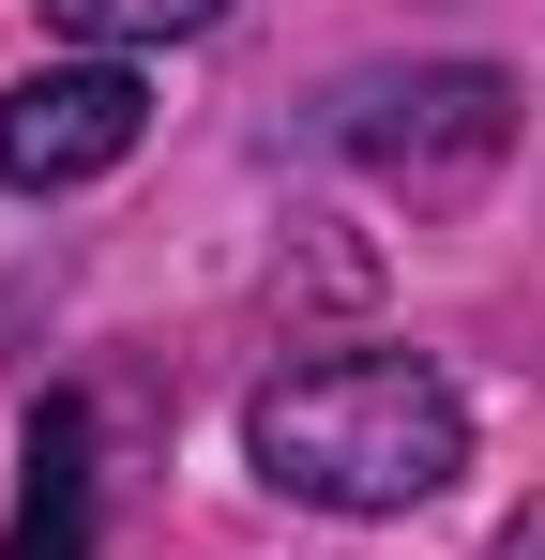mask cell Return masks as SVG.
Masks as SVG:
<instances>
[{"instance_id":"6da1fadb","label":"cell","mask_w":545,"mask_h":560,"mask_svg":"<svg viewBox=\"0 0 545 560\" xmlns=\"http://www.w3.org/2000/svg\"><path fill=\"white\" fill-rule=\"evenodd\" d=\"M243 455L303 515H425L469 469V394L425 349H334L243 394Z\"/></svg>"},{"instance_id":"7a4b0ae2","label":"cell","mask_w":545,"mask_h":560,"mask_svg":"<svg viewBox=\"0 0 545 560\" xmlns=\"http://www.w3.org/2000/svg\"><path fill=\"white\" fill-rule=\"evenodd\" d=\"M318 137H334L349 167H379V183H409V197H454V183H485V167L515 152V77H500V61L349 77V92L318 106Z\"/></svg>"},{"instance_id":"3957f363","label":"cell","mask_w":545,"mask_h":560,"mask_svg":"<svg viewBox=\"0 0 545 560\" xmlns=\"http://www.w3.org/2000/svg\"><path fill=\"white\" fill-rule=\"evenodd\" d=\"M152 137V92H137V61H31L15 92H0V183L15 197H77V183H106L121 152Z\"/></svg>"},{"instance_id":"277c9868","label":"cell","mask_w":545,"mask_h":560,"mask_svg":"<svg viewBox=\"0 0 545 560\" xmlns=\"http://www.w3.org/2000/svg\"><path fill=\"white\" fill-rule=\"evenodd\" d=\"M91 530H106V440H91V394H46L31 440H15L0 560H91Z\"/></svg>"},{"instance_id":"5b68a950","label":"cell","mask_w":545,"mask_h":560,"mask_svg":"<svg viewBox=\"0 0 545 560\" xmlns=\"http://www.w3.org/2000/svg\"><path fill=\"white\" fill-rule=\"evenodd\" d=\"M228 0H46V31L91 46V61H137V46H197Z\"/></svg>"},{"instance_id":"8992f818","label":"cell","mask_w":545,"mask_h":560,"mask_svg":"<svg viewBox=\"0 0 545 560\" xmlns=\"http://www.w3.org/2000/svg\"><path fill=\"white\" fill-rule=\"evenodd\" d=\"M485 560H545V515H515V530H500V546H485Z\"/></svg>"}]
</instances>
